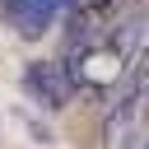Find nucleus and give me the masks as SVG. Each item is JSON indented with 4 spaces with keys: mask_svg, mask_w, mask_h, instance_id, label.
Instances as JSON below:
<instances>
[{
    "mask_svg": "<svg viewBox=\"0 0 149 149\" xmlns=\"http://www.w3.org/2000/svg\"><path fill=\"white\" fill-rule=\"evenodd\" d=\"M23 88H28L42 107H65L79 84H74V74H70V65H61V61H33V65L23 70Z\"/></svg>",
    "mask_w": 149,
    "mask_h": 149,
    "instance_id": "nucleus-1",
    "label": "nucleus"
},
{
    "mask_svg": "<svg viewBox=\"0 0 149 149\" xmlns=\"http://www.w3.org/2000/svg\"><path fill=\"white\" fill-rule=\"evenodd\" d=\"M23 5H28V0H5V9H9V14H19Z\"/></svg>",
    "mask_w": 149,
    "mask_h": 149,
    "instance_id": "nucleus-2",
    "label": "nucleus"
},
{
    "mask_svg": "<svg viewBox=\"0 0 149 149\" xmlns=\"http://www.w3.org/2000/svg\"><path fill=\"white\" fill-rule=\"evenodd\" d=\"M74 5H79V0H56V9H74Z\"/></svg>",
    "mask_w": 149,
    "mask_h": 149,
    "instance_id": "nucleus-3",
    "label": "nucleus"
}]
</instances>
